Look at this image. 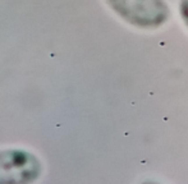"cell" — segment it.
<instances>
[{"instance_id":"obj_1","label":"cell","mask_w":188,"mask_h":184,"mask_svg":"<svg viewBox=\"0 0 188 184\" xmlns=\"http://www.w3.org/2000/svg\"><path fill=\"white\" fill-rule=\"evenodd\" d=\"M114 10L128 23L142 28H156L169 17L164 0H108Z\"/></svg>"},{"instance_id":"obj_2","label":"cell","mask_w":188,"mask_h":184,"mask_svg":"<svg viewBox=\"0 0 188 184\" xmlns=\"http://www.w3.org/2000/svg\"><path fill=\"white\" fill-rule=\"evenodd\" d=\"M41 172L40 161L23 150L0 151V184H31Z\"/></svg>"},{"instance_id":"obj_3","label":"cell","mask_w":188,"mask_h":184,"mask_svg":"<svg viewBox=\"0 0 188 184\" xmlns=\"http://www.w3.org/2000/svg\"><path fill=\"white\" fill-rule=\"evenodd\" d=\"M180 14H182L184 23L188 27V0H182V3H180Z\"/></svg>"},{"instance_id":"obj_4","label":"cell","mask_w":188,"mask_h":184,"mask_svg":"<svg viewBox=\"0 0 188 184\" xmlns=\"http://www.w3.org/2000/svg\"><path fill=\"white\" fill-rule=\"evenodd\" d=\"M143 184H155V183H150V182H147V183H143Z\"/></svg>"}]
</instances>
